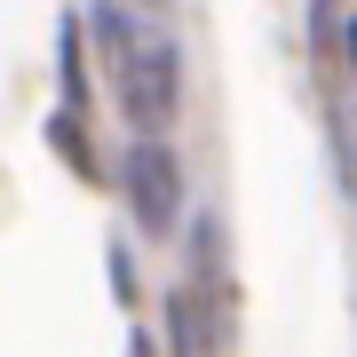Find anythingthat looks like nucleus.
Instances as JSON below:
<instances>
[{
	"label": "nucleus",
	"mask_w": 357,
	"mask_h": 357,
	"mask_svg": "<svg viewBox=\"0 0 357 357\" xmlns=\"http://www.w3.org/2000/svg\"><path fill=\"white\" fill-rule=\"evenodd\" d=\"M222 318H230L222 302H199V294L183 286L175 302H167V326H175V357H222V342H230V333H222Z\"/></svg>",
	"instance_id": "7ed1b4c3"
},
{
	"label": "nucleus",
	"mask_w": 357,
	"mask_h": 357,
	"mask_svg": "<svg viewBox=\"0 0 357 357\" xmlns=\"http://www.w3.org/2000/svg\"><path fill=\"white\" fill-rule=\"evenodd\" d=\"M119 183H128L143 230H175V215H183V175H175V151H167L159 135H143L135 151L119 159Z\"/></svg>",
	"instance_id": "f03ea898"
},
{
	"label": "nucleus",
	"mask_w": 357,
	"mask_h": 357,
	"mask_svg": "<svg viewBox=\"0 0 357 357\" xmlns=\"http://www.w3.org/2000/svg\"><path fill=\"white\" fill-rule=\"evenodd\" d=\"M88 32L103 48V72H112L128 119L143 135H167V119H175V103H183V56H175V40H167L159 24H143L135 8H119V0H103V8L88 16Z\"/></svg>",
	"instance_id": "f257e3e1"
}]
</instances>
